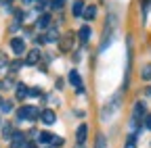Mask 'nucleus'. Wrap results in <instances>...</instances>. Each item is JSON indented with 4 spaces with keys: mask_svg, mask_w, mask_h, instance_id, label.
<instances>
[{
    "mask_svg": "<svg viewBox=\"0 0 151 148\" xmlns=\"http://www.w3.org/2000/svg\"><path fill=\"white\" fill-rule=\"evenodd\" d=\"M82 17L86 21H92L94 17H97V6H84L82 8Z\"/></svg>",
    "mask_w": 151,
    "mask_h": 148,
    "instance_id": "nucleus-10",
    "label": "nucleus"
},
{
    "mask_svg": "<svg viewBox=\"0 0 151 148\" xmlns=\"http://www.w3.org/2000/svg\"><path fill=\"white\" fill-rule=\"evenodd\" d=\"M57 40H59V33H57L55 29H48L46 35H44V42H57Z\"/></svg>",
    "mask_w": 151,
    "mask_h": 148,
    "instance_id": "nucleus-16",
    "label": "nucleus"
},
{
    "mask_svg": "<svg viewBox=\"0 0 151 148\" xmlns=\"http://www.w3.org/2000/svg\"><path fill=\"white\" fill-rule=\"evenodd\" d=\"M71 40H73V35L71 33H67L65 38H63V44H61V50H69L71 48Z\"/></svg>",
    "mask_w": 151,
    "mask_h": 148,
    "instance_id": "nucleus-17",
    "label": "nucleus"
},
{
    "mask_svg": "<svg viewBox=\"0 0 151 148\" xmlns=\"http://www.w3.org/2000/svg\"><path fill=\"white\" fill-rule=\"evenodd\" d=\"M145 127L151 129V115H145Z\"/></svg>",
    "mask_w": 151,
    "mask_h": 148,
    "instance_id": "nucleus-26",
    "label": "nucleus"
},
{
    "mask_svg": "<svg viewBox=\"0 0 151 148\" xmlns=\"http://www.w3.org/2000/svg\"><path fill=\"white\" fill-rule=\"evenodd\" d=\"M143 79H151V65L143 67Z\"/></svg>",
    "mask_w": 151,
    "mask_h": 148,
    "instance_id": "nucleus-21",
    "label": "nucleus"
},
{
    "mask_svg": "<svg viewBox=\"0 0 151 148\" xmlns=\"http://www.w3.org/2000/svg\"><path fill=\"white\" fill-rule=\"evenodd\" d=\"M78 38H80V42H82V44H84V42H88V38H90V27H88V25H84V27L80 29Z\"/></svg>",
    "mask_w": 151,
    "mask_h": 148,
    "instance_id": "nucleus-14",
    "label": "nucleus"
},
{
    "mask_svg": "<svg viewBox=\"0 0 151 148\" xmlns=\"http://www.w3.org/2000/svg\"><path fill=\"white\" fill-rule=\"evenodd\" d=\"M82 8H84V2H82V0H76V2H73V6H71L73 17H80V15H82Z\"/></svg>",
    "mask_w": 151,
    "mask_h": 148,
    "instance_id": "nucleus-15",
    "label": "nucleus"
},
{
    "mask_svg": "<svg viewBox=\"0 0 151 148\" xmlns=\"http://www.w3.org/2000/svg\"><path fill=\"white\" fill-rule=\"evenodd\" d=\"M120 102H122V98H120V94H116V96H113V98H111V100H109V102H107V104L103 106L105 110H103V115H101V117H103V119H105V117H111V115H113V113L118 110Z\"/></svg>",
    "mask_w": 151,
    "mask_h": 148,
    "instance_id": "nucleus-2",
    "label": "nucleus"
},
{
    "mask_svg": "<svg viewBox=\"0 0 151 148\" xmlns=\"http://www.w3.org/2000/svg\"><path fill=\"white\" fill-rule=\"evenodd\" d=\"M6 57H4V52H0V69H2V67H6Z\"/></svg>",
    "mask_w": 151,
    "mask_h": 148,
    "instance_id": "nucleus-24",
    "label": "nucleus"
},
{
    "mask_svg": "<svg viewBox=\"0 0 151 148\" xmlns=\"http://www.w3.org/2000/svg\"><path fill=\"white\" fill-rule=\"evenodd\" d=\"M17 117L21 119V121H23V119H25V121H36V119H38V108L32 106V104H25V106L19 108Z\"/></svg>",
    "mask_w": 151,
    "mask_h": 148,
    "instance_id": "nucleus-1",
    "label": "nucleus"
},
{
    "mask_svg": "<svg viewBox=\"0 0 151 148\" xmlns=\"http://www.w3.org/2000/svg\"><path fill=\"white\" fill-rule=\"evenodd\" d=\"M9 140H11V148H23L25 146V136L21 132H13V136Z\"/></svg>",
    "mask_w": 151,
    "mask_h": 148,
    "instance_id": "nucleus-4",
    "label": "nucleus"
},
{
    "mask_svg": "<svg viewBox=\"0 0 151 148\" xmlns=\"http://www.w3.org/2000/svg\"><path fill=\"white\" fill-rule=\"evenodd\" d=\"M50 144H55V146H63V138H57V136H55Z\"/></svg>",
    "mask_w": 151,
    "mask_h": 148,
    "instance_id": "nucleus-25",
    "label": "nucleus"
},
{
    "mask_svg": "<svg viewBox=\"0 0 151 148\" xmlns=\"http://www.w3.org/2000/svg\"><path fill=\"white\" fill-rule=\"evenodd\" d=\"M11 48H13L15 54H23V50H25V42H23L21 38H13V40H11Z\"/></svg>",
    "mask_w": 151,
    "mask_h": 148,
    "instance_id": "nucleus-6",
    "label": "nucleus"
},
{
    "mask_svg": "<svg viewBox=\"0 0 151 148\" xmlns=\"http://www.w3.org/2000/svg\"><path fill=\"white\" fill-rule=\"evenodd\" d=\"M46 8V2H38V11H44Z\"/></svg>",
    "mask_w": 151,
    "mask_h": 148,
    "instance_id": "nucleus-28",
    "label": "nucleus"
},
{
    "mask_svg": "<svg viewBox=\"0 0 151 148\" xmlns=\"http://www.w3.org/2000/svg\"><path fill=\"white\" fill-rule=\"evenodd\" d=\"M86 134H88V127L82 123V125L78 127V132H76V142H78V144H84V142H86Z\"/></svg>",
    "mask_w": 151,
    "mask_h": 148,
    "instance_id": "nucleus-9",
    "label": "nucleus"
},
{
    "mask_svg": "<svg viewBox=\"0 0 151 148\" xmlns=\"http://www.w3.org/2000/svg\"><path fill=\"white\" fill-rule=\"evenodd\" d=\"M36 27H38V29H48V27H50V15L42 13L40 17H38V21H36Z\"/></svg>",
    "mask_w": 151,
    "mask_h": 148,
    "instance_id": "nucleus-7",
    "label": "nucleus"
},
{
    "mask_svg": "<svg viewBox=\"0 0 151 148\" xmlns=\"http://www.w3.org/2000/svg\"><path fill=\"white\" fill-rule=\"evenodd\" d=\"M67 79H69V84H71V86H76L78 94H84V86H82V79H80V73H78V71H71Z\"/></svg>",
    "mask_w": 151,
    "mask_h": 148,
    "instance_id": "nucleus-3",
    "label": "nucleus"
},
{
    "mask_svg": "<svg viewBox=\"0 0 151 148\" xmlns=\"http://www.w3.org/2000/svg\"><path fill=\"white\" fill-rule=\"evenodd\" d=\"M0 110H2V113H11V110H13V102L11 100H2V102H0Z\"/></svg>",
    "mask_w": 151,
    "mask_h": 148,
    "instance_id": "nucleus-18",
    "label": "nucleus"
},
{
    "mask_svg": "<svg viewBox=\"0 0 151 148\" xmlns=\"http://www.w3.org/2000/svg\"><path fill=\"white\" fill-rule=\"evenodd\" d=\"M2 136H4L6 140H9V138L13 136V127H11V123H6V125L2 127Z\"/></svg>",
    "mask_w": 151,
    "mask_h": 148,
    "instance_id": "nucleus-20",
    "label": "nucleus"
},
{
    "mask_svg": "<svg viewBox=\"0 0 151 148\" xmlns=\"http://www.w3.org/2000/svg\"><path fill=\"white\" fill-rule=\"evenodd\" d=\"M63 4H65V0H52V2H50V6H52V8H61Z\"/></svg>",
    "mask_w": 151,
    "mask_h": 148,
    "instance_id": "nucleus-22",
    "label": "nucleus"
},
{
    "mask_svg": "<svg viewBox=\"0 0 151 148\" xmlns=\"http://www.w3.org/2000/svg\"><path fill=\"white\" fill-rule=\"evenodd\" d=\"M141 117H145V104L143 102H137L134 104V113H132V121H139Z\"/></svg>",
    "mask_w": 151,
    "mask_h": 148,
    "instance_id": "nucleus-11",
    "label": "nucleus"
},
{
    "mask_svg": "<svg viewBox=\"0 0 151 148\" xmlns=\"http://www.w3.org/2000/svg\"><path fill=\"white\" fill-rule=\"evenodd\" d=\"M40 119H42L46 125H52V123L57 121V115H55V110H52V108H44V110H42V115H40Z\"/></svg>",
    "mask_w": 151,
    "mask_h": 148,
    "instance_id": "nucleus-5",
    "label": "nucleus"
},
{
    "mask_svg": "<svg viewBox=\"0 0 151 148\" xmlns=\"http://www.w3.org/2000/svg\"><path fill=\"white\" fill-rule=\"evenodd\" d=\"M38 61H40V50H38V48L29 50L27 52V59H25V65H36Z\"/></svg>",
    "mask_w": 151,
    "mask_h": 148,
    "instance_id": "nucleus-8",
    "label": "nucleus"
},
{
    "mask_svg": "<svg viewBox=\"0 0 151 148\" xmlns=\"http://www.w3.org/2000/svg\"><path fill=\"white\" fill-rule=\"evenodd\" d=\"M76 148H84V144H78V146H76Z\"/></svg>",
    "mask_w": 151,
    "mask_h": 148,
    "instance_id": "nucleus-29",
    "label": "nucleus"
},
{
    "mask_svg": "<svg viewBox=\"0 0 151 148\" xmlns=\"http://www.w3.org/2000/svg\"><path fill=\"white\" fill-rule=\"evenodd\" d=\"M94 148H107V142H105V136L99 134L97 136V142H94Z\"/></svg>",
    "mask_w": 151,
    "mask_h": 148,
    "instance_id": "nucleus-19",
    "label": "nucleus"
},
{
    "mask_svg": "<svg viewBox=\"0 0 151 148\" xmlns=\"http://www.w3.org/2000/svg\"><path fill=\"white\" fill-rule=\"evenodd\" d=\"M52 134L50 132H40V136H38V142H40V144H50L52 142Z\"/></svg>",
    "mask_w": 151,
    "mask_h": 148,
    "instance_id": "nucleus-13",
    "label": "nucleus"
},
{
    "mask_svg": "<svg viewBox=\"0 0 151 148\" xmlns=\"http://www.w3.org/2000/svg\"><path fill=\"white\" fill-rule=\"evenodd\" d=\"M0 102H2V98H0Z\"/></svg>",
    "mask_w": 151,
    "mask_h": 148,
    "instance_id": "nucleus-32",
    "label": "nucleus"
},
{
    "mask_svg": "<svg viewBox=\"0 0 151 148\" xmlns=\"http://www.w3.org/2000/svg\"><path fill=\"white\" fill-rule=\"evenodd\" d=\"M124 148H137V144H134V140H132V138H130V140L126 142V146H124Z\"/></svg>",
    "mask_w": 151,
    "mask_h": 148,
    "instance_id": "nucleus-27",
    "label": "nucleus"
},
{
    "mask_svg": "<svg viewBox=\"0 0 151 148\" xmlns=\"http://www.w3.org/2000/svg\"><path fill=\"white\" fill-rule=\"evenodd\" d=\"M29 96H42V90L40 88H32L29 90Z\"/></svg>",
    "mask_w": 151,
    "mask_h": 148,
    "instance_id": "nucleus-23",
    "label": "nucleus"
},
{
    "mask_svg": "<svg viewBox=\"0 0 151 148\" xmlns=\"http://www.w3.org/2000/svg\"><path fill=\"white\" fill-rule=\"evenodd\" d=\"M2 2H11V0H2Z\"/></svg>",
    "mask_w": 151,
    "mask_h": 148,
    "instance_id": "nucleus-30",
    "label": "nucleus"
},
{
    "mask_svg": "<svg viewBox=\"0 0 151 148\" xmlns=\"http://www.w3.org/2000/svg\"><path fill=\"white\" fill-rule=\"evenodd\" d=\"M27 2H32V0H27Z\"/></svg>",
    "mask_w": 151,
    "mask_h": 148,
    "instance_id": "nucleus-31",
    "label": "nucleus"
},
{
    "mask_svg": "<svg viewBox=\"0 0 151 148\" xmlns=\"http://www.w3.org/2000/svg\"><path fill=\"white\" fill-rule=\"evenodd\" d=\"M29 96V88L25 86V84H17V98H27Z\"/></svg>",
    "mask_w": 151,
    "mask_h": 148,
    "instance_id": "nucleus-12",
    "label": "nucleus"
}]
</instances>
